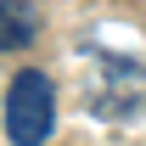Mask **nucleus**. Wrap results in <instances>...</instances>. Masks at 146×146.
<instances>
[{
	"label": "nucleus",
	"instance_id": "obj_1",
	"mask_svg": "<svg viewBox=\"0 0 146 146\" xmlns=\"http://www.w3.org/2000/svg\"><path fill=\"white\" fill-rule=\"evenodd\" d=\"M84 107L101 124H135L146 118V68L118 51H90V79H84Z\"/></svg>",
	"mask_w": 146,
	"mask_h": 146
},
{
	"label": "nucleus",
	"instance_id": "obj_2",
	"mask_svg": "<svg viewBox=\"0 0 146 146\" xmlns=\"http://www.w3.org/2000/svg\"><path fill=\"white\" fill-rule=\"evenodd\" d=\"M51 129H56V84H51V73L23 68L6 84V135L17 146H34Z\"/></svg>",
	"mask_w": 146,
	"mask_h": 146
},
{
	"label": "nucleus",
	"instance_id": "obj_3",
	"mask_svg": "<svg viewBox=\"0 0 146 146\" xmlns=\"http://www.w3.org/2000/svg\"><path fill=\"white\" fill-rule=\"evenodd\" d=\"M39 34V11L28 0H0V51H23Z\"/></svg>",
	"mask_w": 146,
	"mask_h": 146
}]
</instances>
